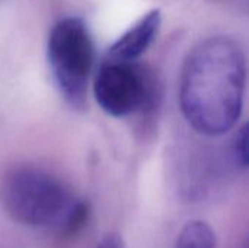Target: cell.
<instances>
[{
	"label": "cell",
	"instance_id": "1",
	"mask_svg": "<svg viewBox=\"0 0 249 248\" xmlns=\"http://www.w3.org/2000/svg\"><path fill=\"white\" fill-rule=\"evenodd\" d=\"M247 63L241 45L225 35L197 44L179 79V105L200 134L222 136L238 123L245 98Z\"/></svg>",
	"mask_w": 249,
	"mask_h": 248
},
{
	"label": "cell",
	"instance_id": "2",
	"mask_svg": "<svg viewBox=\"0 0 249 248\" xmlns=\"http://www.w3.org/2000/svg\"><path fill=\"white\" fill-rule=\"evenodd\" d=\"M1 203L9 216L25 227L45 228L60 235L80 231L89 218V206L45 170L22 165L10 170L0 186Z\"/></svg>",
	"mask_w": 249,
	"mask_h": 248
},
{
	"label": "cell",
	"instance_id": "3",
	"mask_svg": "<svg viewBox=\"0 0 249 248\" xmlns=\"http://www.w3.org/2000/svg\"><path fill=\"white\" fill-rule=\"evenodd\" d=\"M47 54L60 94L70 107L83 110L95 61L93 39L86 23L79 18L58 20L50 32Z\"/></svg>",
	"mask_w": 249,
	"mask_h": 248
},
{
	"label": "cell",
	"instance_id": "4",
	"mask_svg": "<svg viewBox=\"0 0 249 248\" xmlns=\"http://www.w3.org/2000/svg\"><path fill=\"white\" fill-rule=\"evenodd\" d=\"M158 92L153 72L137 61L105 60L93 82L96 102L108 115L117 118L150 110Z\"/></svg>",
	"mask_w": 249,
	"mask_h": 248
},
{
	"label": "cell",
	"instance_id": "5",
	"mask_svg": "<svg viewBox=\"0 0 249 248\" xmlns=\"http://www.w3.org/2000/svg\"><path fill=\"white\" fill-rule=\"evenodd\" d=\"M160 22L162 16L158 9L147 12L111 45L107 60L136 61L152 45L160 28Z\"/></svg>",
	"mask_w": 249,
	"mask_h": 248
},
{
	"label": "cell",
	"instance_id": "6",
	"mask_svg": "<svg viewBox=\"0 0 249 248\" xmlns=\"http://www.w3.org/2000/svg\"><path fill=\"white\" fill-rule=\"evenodd\" d=\"M175 248H216V235L207 222L190 221L178 234Z\"/></svg>",
	"mask_w": 249,
	"mask_h": 248
},
{
	"label": "cell",
	"instance_id": "7",
	"mask_svg": "<svg viewBox=\"0 0 249 248\" xmlns=\"http://www.w3.org/2000/svg\"><path fill=\"white\" fill-rule=\"evenodd\" d=\"M233 155L239 167H248V126H244L238 130L233 142Z\"/></svg>",
	"mask_w": 249,
	"mask_h": 248
},
{
	"label": "cell",
	"instance_id": "8",
	"mask_svg": "<svg viewBox=\"0 0 249 248\" xmlns=\"http://www.w3.org/2000/svg\"><path fill=\"white\" fill-rule=\"evenodd\" d=\"M96 248H125V244L117 234H109L96 246Z\"/></svg>",
	"mask_w": 249,
	"mask_h": 248
}]
</instances>
